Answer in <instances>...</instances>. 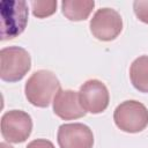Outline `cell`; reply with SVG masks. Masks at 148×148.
<instances>
[{
  "mask_svg": "<svg viewBox=\"0 0 148 148\" xmlns=\"http://www.w3.org/2000/svg\"><path fill=\"white\" fill-rule=\"evenodd\" d=\"M60 89V82L54 73L47 69H39L28 79L24 92L28 102L32 105L46 108Z\"/></svg>",
  "mask_w": 148,
  "mask_h": 148,
  "instance_id": "6da1fadb",
  "label": "cell"
},
{
  "mask_svg": "<svg viewBox=\"0 0 148 148\" xmlns=\"http://www.w3.org/2000/svg\"><path fill=\"white\" fill-rule=\"evenodd\" d=\"M29 9L25 1L3 0L0 3L1 39H13L22 34L28 24Z\"/></svg>",
  "mask_w": 148,
  "mask_h": 148,
  "instance_id": "7a4b0ae2",
  "label": "cell"
},
{
  "mask_svg": "<svg viewBox=\"0 0 148 148\" xmlns=\"http://www.w3.org/2000/svg\"><path fill=\"white\" fill-rule=\"evenodd\" d=\"M29 52L20 46H8L0 51V77L6 82H17L30 71Z\"/></svg>",
  "mask_w": 148,
  "mask_h": 148,
  "instance_id": "3957f363",
  "label": "cell"
},
{
  "mask_svg": "<svg viewBox=\"0 0 148 148\" xmlns=\"http://www.w3.org/2000/svg\"><path fill=\"white\" fill-rule=\"evenodd\" d=\"M113 120L119 130L138 133L148 126V110L138 101H125L116 108Z\"/></svg>",
  "mask_w": 148,
  "mask_h": 148,
  "instance_id": "277c9868",
  "label": "cell"
},
{
  "mask_svg": "<svg viewBox=\"0 0 148 148\" xmlns=\"http://www.w3.org/2000/svg\"><path fill=\"white\" fill-rule=\"evenodd\" d=\"M32 119L22 110H10L1 117V135L12 143L24 142L31 134Z\"/></svg>",
  "mask_w": 148,
  "mask_h": 148,
  "instance_id": "5b68a950",
  "label": "cell"
},
{
  "mask_svg": "<svg viewBox=\"0 0 148 148\" xmlns=\"http://www.w3.org/2000/svg\"><path fill=\"white\" fill-rule=\"evenodd\" d=\"M123 30V18L112 8H101L90 20V32L95 38L103 42L116 39Z\"/></svg>",
  "mask_w": 148,
  "mask_h": 148,
  "instance_id": "8992f818",
  "label": "cell"
},
{
  "mask_svg": "<svg viewBox=\"0 0 148 148\" xmlns=\"http://www.w3.org/2000/svg\"><path fill=\"white\" fill-rule=\"evenodd\" d=\"M80 102L86 112L101 113L105 111L110 102V95L106 86L96 79L86 81L79 91Z\"/></svg>",
  "mask_w": 148,
  "mask_h": 148,
  "instance_id": "52a82bcc",
  "label": "cell"
},
{
  "mask_svg": "<svg viewBox=\"0 0 148 148\" xmlns=\"http://www.w3.org/2000/svg\"><path fill=\"white\" fill-rule=\"evenodd\" d=\"M57 140L60 148H92V131L84 124H62L58 128Z\"/></svg>",
  "mask_w": 148,
  "mask_h": 148,
  "instance_id": "ba28073f",
  "label": "cell"
},
{
  "mask_svg": "<svg viewBox=\"0 0 148 148\" xmlns=\"http://www.w3.org/2000/svg\"><path fill=\"white\" fill-rule=\"evenodd\" d=\"M53 112L64 120L77 119L86 114V110L80 102L79 92L62 89H60L53 98Z\"/></svg>",
  "mask_w": 148,
  "mask_h": 148,
  "instance_id": "9c48e42d",
  "label": "cell"
},
{
  "mask_svg": "<svg viewBox=\"0 0 148 148\" xmlns=\"http://www.w3.org/2000/svg\"><path fill=\"white\" fill-rule=\"evenodd\" d=\"M95 7L94 0H64L61 2L62 14L69 21H84Z\"/></svg>",
  "mask_w": 148,
  "mask_h": 148,
  "instance_id": "30bf717a",
  "label": "cell"
},
{
  "mask_svg": "<svg viewBox=\"0 0 148 148\" xmlns=\"http://www.w3.org/2000/svg\"><path fill=\"white\" fill-rule=\"evenodd\" d=\"M130 77L136 90L148 92V56H141L132 62L130 67Z\"/></svg>",
  "mask_w": 148,
  "mask_h": 148,
  "instance_id": "8fae6325",
  "label": "cell"
},
{
  "mask_svg": "<svg viewBox=\"0 0 148 148\" xmlns=\"http://www.w3.org/2000/svg\"><path fill=\"white\" fill-rule=\"evenodd\" d=\"M30 5H31L32 14L39 18L47 17L57 10V1L56 0H50V1L34 0L30 2Z\"/></svg>",
  "mask_w": 148,
  "mask_h": 148,
  "instance_id": "7c38bea8",
  "label": "cell"
},
{
  "mask_svg": "<svg viewBox=\"0 0 148 148\" xmlns=\"http://www.w3.org/2000/svg\"><path fill=\"white\" fill-rule=\"evenodd\" d=\"M133 9L136 17L148 24V0H135L133 2Z\"/></svg>",
  "mask_w": 148,
  "mask_h": 148,
  "instance_id": "4fadbf2b",
  "label": "cell"
},
{
  "mask_svg": "<svg viewBox=\"0 0 148 148\" xmlns=\"http://www.w3.org/2000/svg\"><path fill=\"white\" fill-rule=\"evenodd\" d=\"M25 148H54V145L46 139H36L29 142Z\"/></svg>",
  "mask_w": 148,
  "mask_h": 148,
  "instance_id": "5bb4252c",
  "label": "cell"
},
{
  "mask_svg": "<svg viewBox=\"0 0 148 148\" xmlns=\"http://www.w3.org/2000/svg\"><path fill=\"white\" fill-rule=\"evenodd\" d=\"M0 148H14V147H12L10 145H8L6 142H1L0 143Z\"/></svg>",
  "mask_w": 148,
  "mask_h": 148,
  "instance_id": "9a60e30c",
  "label": "cell"
}]
</instances>
